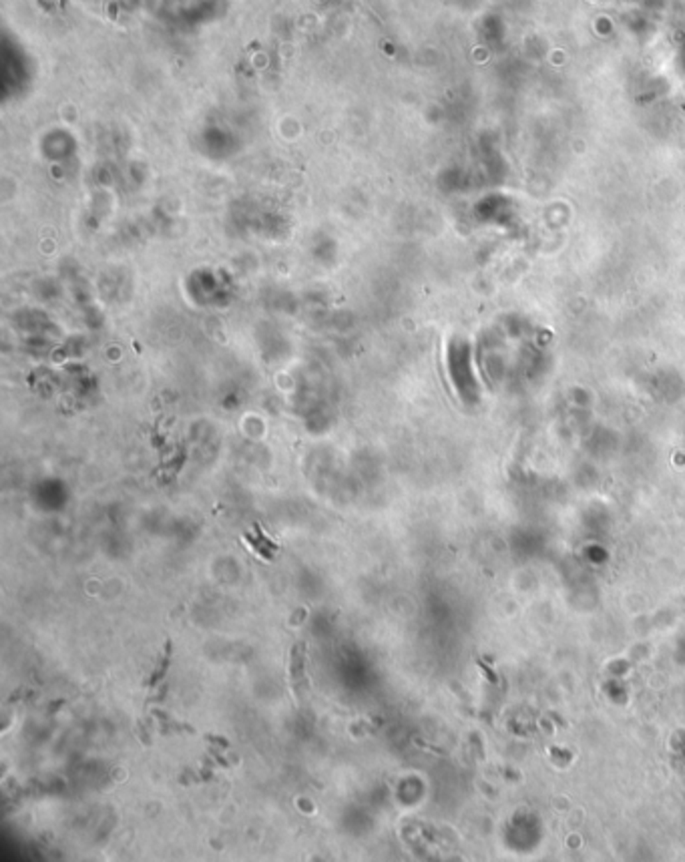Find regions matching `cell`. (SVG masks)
Segmentation results:
<instances>
[{
  "mask_svg": "<svg viewBox=\"0 0 685 862\" xmlns=\"http://www.w3.org/2000/svg\"><path fill=\"white\" fill-rule=\"evenodd\" d=\"M169 658H171V643L167 642L165 643V656H163V663H159V667L155 670L153 674V679H151V686H155L161 677H163V674H165V670L169 667Z\"/></svg>",
  "mask_w": 685,
  "mask_h": 862,
  "instance_id": "7a4b0ae2",
  "label": "cell"
},
{
  "mask_svg": "<svg viewBox=\"0 0 685 862\" xmlns=\"http://www.w3.org/2000/svg\"><path fill=\"white\" fill-rule=\"evenodd\" d=\"M306 658H308V649L304 643H295L291 649L290 658V679L293 690L298 693H302L308 688V679H306Z\"/></svg>",
  "mask_w": 685,
  "mask_h": 862,
  "instance_id": "6da1fadb",
  "label": "cell"
}]
</instances>
